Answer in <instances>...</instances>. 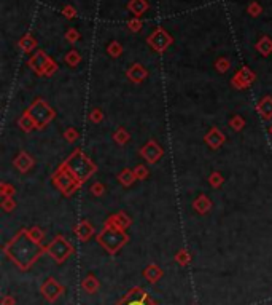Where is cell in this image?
<instances>
[{"label": "cell", "instance_id": "obj_2", "mask_svg": "<svg viewBox=\"0 0 272 305\" xmlns=\"http://www.w3.org/2000/svg\"><path fill=\"white\" fill-rule=\"evenodd\" d=\"M64 165H65V168H67L81 184H84L97 173L96 163L92 162L89 157L80 149V147H77V149H75L67 159H65Z\"/></svg>", "mask_w": 272, "mask_h": 305}, {"label": "cell", "instance_id": "obj_4", "mask_svg": "<svg viewBox=\"0 0 272 305\" xmlns=\"http://www.w3.org/2000/svg\"><path fill=\"white\" fill-rule=\"evenodd\" d=\"M51 182L54 184V187L58 189L65 198L72 197L75 192L80 190L83 184L73 176V174L65 168V165L61 163L58 166V170H56L53 174H51Z\"/></svg>", "mask_w": 272, "mask_h": 305}, {"label": "cell", "instance_id": "obj_36", "mask_svg": "<svg viewBox=\"0 0 272 305\" xmlns=\"http://www.w3.org/2000/svg\"><path fill=\"white\" fill-rule=\"evenodd\" d=\"M64 139L67 141L69 144L77 142V141L80 139V133H78V129H77V128H73V126H69V128L64 131Z\"/></svg>", "mask_w": 272, "mask_h": 305}, {"label": "cell", "instance_id": "obj_22", "mask_svg": "<svg viewBox=\"0 0 272 305\" xmlns=\"http://www.w3.org/2000/svg\"><path fill=\"white\" fill-rule=\"evenodd\" d=\"M255 48H256V51L261 54V56L267 58L269 54H272V39H270V37H267V35H262L261 39L256 42Z\"/></svg>", "mask_w": 272, "mask_h": 305}, {"label": "cell", "instance_id": "obj_27", "mask_svg": "<svg viewBox=\"0 0 272 305\" xmlns=\"http://www.w3.org/2000/svg\"><path fill=\"white\" fill-rule=\"evenodd\" d=\"M111 137H113V141H115L118 145H126V144L130 141L129 131H127L126 128H123V126H118V128L115 129V133L111 134Z\"/></svg>", "mask_w": 272, "mask_h": 305}, {"label": "cell", "instance_id": "obj_38", "mask_svg": "<svg viewBox=\"0 0 272 305\" xmlns=\"http://www.w3.org/2000/svg\"><path fill=\"white\" fill-rule=\"evenodd\" d=\"M65 40H67L70 45H75V43H77L78 40H80V32L77 31V29H75V27H69V29L67 31H65Z\"/></svg>", "mask_w": 272, "mask_h": 305}, {"label": "cell", "instance_id": "obj_19", "mask_svg": "<svg viewBox=\"0 0 272 305\" xmlns=\"http://www.w3.org/2000/svg\"><path fill=\"white\" fill-rule=\"evenodd\" d=\"M212 206H213V203L207 195H205V193H201V195L193 201L194 211L198 212V214H202V216L207 214V212L212 209Z\"/></svg>", "mask_w": 272, "mask_h": 305}, {"label": "cell", "instance_id": "obj_7", "mask_svg": "<svg viewBox=\"0 0 272 305\" xmlns=\"http://www.w3.org/2000/svg\"><path fill=\"white\" fill-rule=\"evenodd\" d=\"M147 43L150 48H153L156 53H164L174 43V37L169 34L163 26H158L156 29L148 35Z\"/></svg>", "mask_w": 272, "mask_h": 305}, {"label": "cell", "instance_id": "obj_15", "mask_svg": "<svg viewBox=\"0 0 272 305\" xmlns=\"http://www.w3.org/2000/svg\"><path fill=\"white\" fill-rule=\"evenodd\" d=\"M13 165L18 168V171L23 173V174H26V173H29V171L34 168V166H35V159H34V157H32L29 152L21 150L20 154L15 157Z\"/></svg>", "mask_w": 272, "mask_h": 305}, {"label": "cell", "instance_id": "obj_25", "mask_svg": "<svg viewBox=\"0 0 272 305\" xmlns=\"http://www.w3.org/2000/svg\"><path fill=\"white\" fill-rule=\"evenodd\" d=\"M118 181H119V184L123 187H130L132 184L137 181V178H135V174H134V170H130V168H124L123 171H119V174H118Z\"/></svg>", "mask_w": 272, "mask_h": 305}, {"label": "cell", "instance_id": "obj_32", "mask_svg": "<svg viewBox=\"0 0 272 305\" xmlns=\"http://www.w3.org/2000/svg\"><path fill=\"white\" fill-rule=\"evenodd\" d=\"M27 232H29V235H31V238L34 240L35 243H40V245H43V242H45V237H46V234H45V230H42L40 227H31V228H27Z\"/></svg>", "mask_w": 272, "mask_h": 305}, {"label": "cell", "instance_id": "obj_12", "mask_svg": "<svg viewBox=\"0 0 272 305\" xmlns=\"http://www.w3.org/2000/svg\"><path fill=\"white\" fill-rule=\"evenodd\" d=\"M50 58L51 56H48V54H46L43 50H39V51H35L32 56L29 58V61H27V66H29L39 77H43L45 67H46V64H48Z\"/></svg>", "mask_w": 272, "mask_h": 305}, {"label": "cell", "instance_id": "obj_47", "mask_svg": "<svg viewBox=\"0 0 272 305\" xmlns=\"http://www.w3.org/2000/svg\"><path fill=\"white\" fill-rule=\"evenodd\" d=\"M269 133H270V134H272V125H270V126H269Z\"/></svg>", "mask_w": 272, "mask_h": 305}, {"label": "cell", "instance_id": "obj_1", "mask_svg": "<svg viewBox=\"0 0 272 305\" xmlns=\"http://www.w3.org/2000/svg\"><path fill=\"white\" fill-rule=\"evenodd\" d=\"M2 251L18 269L27 270L37 262V259L46 253V246L35 243L27 228H21L10 242L4 245Z\"/></svg>", "mask_w": 272, "mask_h": 305}, {"label": "cell", "instance_id": "obj_44", "mask_svg": "<svg viewBox=\"0 0 272 305\" xmlns=\"http://www.w3.org/2000/svg\"><path fill=\"white\" fill-rule=\"evenodd\" d=\"M0 206H2V209L5 212H12L16 208V201H15V198H2V205Z\"/></svg>", "mask_w": 272, "mask_h": 305}, {"label": "cell", "instance_id": "obj_5", "mask_svg": "<svg viewBox=\"0 0 272 305\" xmlns=\"http://www.w3.org/2000/svg\"><path fill=\"white\" fill-rule=\"evenodd\" d=\"M26 112L32 117L37 129H45L56 118V110L46 103L43 98L35 99L34 103L26 109Z\"/></svg>", "mask_w": 272, "mask_h": 305}, {"label": "cell", "instance_id": "obj_23", "mask_svg": "<svg viewBox=\"0 0 272 305\" xmlns=\"http://www.w3.org/2000/svg\"><path fill=\"white\" fill-rule=\"evenodd\" d=\"M144 276L147 278V281L156 283L163 276V270H161V267H159L158 264H150L147 269L144 270Z\"/></svg>", "mask_w": 272, "mask_h": 305}, {"label": "cell", "instance_id": "obj_26", "mask_svg": "<svg viewBox=\"0 0 272 305\" xmlns=\"http://www.w3.org/2000/svg\"><path fill=\"white\" fill-rule=\"evenodd\" d=\"M18 126H20L24 133H31V131H34V129H37L35 122L27 112H24L20 118H18Z\"/></svg>", "mask_w": 272, "mask_h": 305}, {"label": "cell", "instance_id": "obj_33", "mask_svg": "<svg viewBox=\"0 0 272 305\" xmlns=\"http://www.w3.org/2000/svg\"><path fill=\"white\" fill-rule=\"evenodd\" d=\"M107 53L110 54L111 58H119L121 54H123V45H121L118 40H113V42H110L108 43V47H107Z\"/></svg>", "mask_w": 272, "mask_h": 305}, {"label": "cell", "instance_id": "obj_35", "mask_svg": "<svg viewBox=\"0 0 272 305\" xmlns=\"http://www.w3.org/2000/svg\"><path fill=\"white\" fill-rule=\"evenodd\" d=\"M209 184H210V187H213V189H220L224 184V176L220 171H213L209 176Z\"/></svg>", "mask_w": 272, "mask_h": 305}, {"label": "cell", "instance_id": "obj_20", "mask_svg": "<svg viewBox=\"0 0 272 305\" xmlns=\"http://www.w3.org/2000/svg\"><path fill=\"white\" fill-rule=\"evenodd\" d=\"M148 8H150V4L147 0H129V4H127V10L135 18H140L144 13H147Z\"/></svg>", "mask_w": 272, "mask_h": 305}, {"label": "cell", "instance_id": "obj_24", "mask_svg": "<svg viewBox=\"0 0 272 305\" xmlns=\"http://www.w3.org/2000/svg\"><path fill=\"white\" fill-rule=\"evenodd\" d=\"M81 288H83L84 292H88V294H94V292L99 291L100 283H99V280L96 278L94 275H88L86 278H84V280L81 281Z\"/></svg>", "mask_w": 272, "mask_h": 305}, {"label": "cell", "instance_id": "obj_34", "mask_svg": "<svg viewBox=\"0 0 272 305\" xmlns=\"http://www.w3.org/2000/svg\"><path fill=\"white\" fill-rule=\"evenodd\" d=\"M15 193H16V189L13 184H8V182L0 184V195H2V198H15Z\"/></svg>", "mask_w": 272, "mask_h": 305}, {"label": "cell", "instance_id": "obj_41", "mask_svg": "<svg viewBox=\"0 0 272 305\" xmlns=\"http://www.w3.org/2000/svg\"><path fill=\"white\" fill-rule=\"evenodd\" d=\"M134 174H135L137 181H145L148 178L150 171H148V168H147L145 165H137L135 168H134Z\"/></svg>", "mask_w": 272, "mask_h": 305}, {"label": "cell", "instance_id": "obj_10", "mask_svg": "<svg viewBox=\"0 0 272 305\" xmlns=\"http://www.w3.org/2000/svg\"><path fill=\"white\" fill-rule=\"evenodd\" d=\"M139 154L144 157L145 162H147L148 165H155V163H158L159 160L163 159L164 150H163V147L159 145L156 141L150 139V141L142 147V149L139 150Z\"/></svg>", "mask_w": 272, "mask_h": 305}, {"label": "cell", "instance_id": "obj_28", "mask_svg": "<svg viewBox=\"0 0 272 305\" xmlns=\"http://www.w3.org/2000/svg\"><path fill=\"white\" fill-rule=\"evenodd\" d=\"M64 61H65V64H69L70 67H77L78 64L81 62V54H80L77 50L72 48V50L64 56Z\"/></svg>", "mask_w": 272, "mask_h": 305}, {"label": "cell", "instance_id": "obj_39", "mask_svg": "<svg viewBox=\"0 0 272 305\" xmlns=\"http://www.w3.org/2000/svg\"><path fill=\"white\" fill-rule=\"evenodd\" d=\"M59 70V64L56 62L53 58H50V61H48V64H46V67H45V73H43V77H53L56 72Z\"/></svg>", "mask_w": 272, "mask_h": 305}, {"label": "cell", "instance_id": "obj_42", "mask_svg": "<svg viewBox=\"0 0 272 305\" xmlns=\"http://www.w3.org/2000/svg\"><path fill=\"white\" fill-rule=\"evenodd\" d=\"M247 13H248L250 16H253V18H258V16L262 13V7H261V4H259V2H251V4H248V7H247Z\"/></svg>", "mask_w": 272, "mask_h": 305}, {"label": "cell", "instance_id": "obj_46", "mask_svg": "<svg viewBox=\"0 0 272 305\" xmlns=\"http://www.w3.org/2000/svg\"><path fill=\"white\" fill-rule=\"evenodd\" d=\"M2 305H16V299L13 297V295H4Z\"/></svg>", "mask_w": 272, "mask_h": 305}, {"label": "cell", "instance_id": "obj_14", "mask_svg": "<svg viewBox=\"0 0 272 305\" xmlns=\"http://www.w3.org/2000/svg\"><path fill=\"white\" fill-rule=\"evenodd\" d=\"M204 141L207 142V145L210 147V149L217 150L224 144V141H226V136H224V133L221 131L220 128L212 126L207 131V134L204 136Z\"/></svg>", "mask_w": 272, "mask_h": 305}, {"label": "cell", "instance_id": "obj_21", "mask_svg": "<svg viewBox=\"0 0 272 305\" xmlns=\"http://www.w3.org/2000/svg\"><path fill=\"white\" fill-rule=\"evenodd\" d=\"M18 47H20L21 51L24 53H31L37 48V39L32 35V34H24L20 40H18Z\"/></svg>", "mask_w": 272, "mask_h": 305}, {"label": "cell", "instance_id": "obj_11", "mask_svg": "<svg viewBox=\"0 0 272 305\" xmlns=\"http://www.w3.org/2000/svg\"><path fill=\"white\" fill-rule=\"evenodd\" d=\"M64 291H65L64 286L54 278H48L40 288V292L43 294V297L48 302H56L64 294Z\"/></svg>", "mask_w": 272, "mask_h": 305}, {"label": "cell", "instance_id": "obj_8", "mask_svg": "<svg viewBox=\"0 0 272 305\" xmlns=\"http://www.w3.org/2000/svg\"><path fill=\"white\" fill-rule=\"evenodd\" d=\"M256 80V73L253 72L248 66H243L242 69H239L236 73H234V77L231 79V87L234 90H247L250 88L253 83Z\"/></svg>", "mask_w": 272, "mask_h": 305}, {"label": "cell", "instance_id": "obj_9", "mask_svg": "<svg viewBox=\"0 0 272 305\" xmlns=\"http://www.w3.org/2000/svg\"><path fill=\"white\" fill-rule=\"evenodd\" d=\"M116 305H158L142 288H132Z\"/></svg>", "mask_w": 272, "mask_h": 305}, {"label": "cell", "instance_id": "obj_16", "mask_svg": "<svg viewBox=\"0 0 272 305\" xmlns=\"http://www.w3.org/2000/svg\"><path fill=\"white\" fill-rule=\"evenodd\" d=\"M73 234L80 242L86 243V242H89V238L94 235V225H92L88 219H81L80 222L73 227Z\"/></svg>", "mask_w": 272, "mask_h": 305}, {"label": "cell", "instance_id": "obj_45", "mask_svg": "<svg viewBox=\"0 0 272 305\" xmlns=\"http://www.w3.org/2000/svg\"><path fill=\"white\" fill-rule=\"evenodd\" d=\"M62 15H64L65 20H73V18L77 16V10H75L73 5H65L62 8Z\"/></svg>", "mask_w": 272, "mask_h": 305}, {"label": "cell", "instance_id": "obj_29", "mask_svg": "<svg viewBox=\"0 0 272 305\" xmlns=\"http://www.w3.org/2000/svg\"><path fill=\"white\" fill-rule=\"evenodd\" d=\"M175 262H177L178 265H182V267L190 265V264H191V254L188 253V249L182 248L180 251L175 254Z\"/></svg>", "mask_w": 272, "mask_h": 305}, {"label": "cell", "instance_id": "obj_18", "mask_svg": "<svg viewBox=\"0 0 272 305\" xmlns=\"http://www.w3.org/2000/svg\"><path fill=\"white\" fill-rule=\"evenodd\" d=\"M256 112L261 115L262 120H272V96H264L259 99L256 104Z\"/></svg>", "mask_w": 272, "mask_h": 305}, {"label": "cell", "instance_id": "obj_3", "mask_svg": "<svg viewBox=\"0 0 272 305\" xmlns=\"http://www.w3.org/2000/svg\"><path fill=\"white\" fill-rule=\"evenodd\" d=\"M97 243L105 249L111 256H115L121 248L129 242V235L126 230H119L116 227H111L104 224V228L97 234Z\"/></svg>", "mask_w": 272, "mask_h": 305}, {"label": "cell", "instance_id": "obj_30", "mask_svg": "<svg viewBox=\"0 0 272 305\" xmlns=\"http://www.w3.org/2000/svg\"><path fill=\"white\" fill-rule=\"evenodd\" d=\"M228 125H229V128L234 129V131H242V129L245 128L247 122H245V118H243L242 115H232L229 118Z\"/></svg>", "mask_w": 272, "mask_h": 305}, {"label": "cell", "instance_id": "obj_40", "mask_svg": "<svg viewBox=\"0 0 272 305\" xmlns=\"http://www.w3.org/2000/svg\"><path fill=\"white\" fill-rule=\"evenodd\" d=\"M142 27H144V23H142V20L140 18H132V20H129L127 21V29L130 31V32H140L142 31Z\"/></svg>", "mask_w": 272, "mask_h": 305}, {"label": "cell", "instance_id": "obj_43", "mask_svg": "<svg viewBox=\"0 0 272 305\" xmlns=\"http://www.w3.org/2000/svg\"><path fill=\"white\" fill-rule=\"evenodd\" d=\"M91 193L94 197H102L105 193V186L102 182H99V181H96L94 184L91 186Z\"/></svg>", "mask_w": 272, "mask_h": 305}, {"label": "cell", "instance_id": "obj_37", "mask_svg": "<svg viewBox=\"0 0 272 305\" xmlns=\"http://www.w3.org/2000/svg\"><path fill=\"white\" fill-rule=\"evenodd\" d=\"M104 118H105V115H104V112H102V109H99V107H94L88 114V120L91 123H100Z\"/></svg>", "mask_w": 272, "mask_h": 305}, {"label": "cell", "instance_id": "obj_6", "mask_svg": "<svg viewBox=\"0 0 272 305\" xmlns=\"http://www.w3.org/2000/svg\"><path fill=\"white\" fill-rule=\"evenodd\" d=\"M75 248L72 246V243L69 242L64 235H56L50 245H46V254H48L51 259H54L58 264H62L64 261L73 254Z\"/></svg>", "mask_w": 272, "mask_h": 305}, {"label": "cell", "instance_id": "obj_17", "mask_svg": "<svg viewBox=\"0 0 272 305\" xmlns=\"http://www.w3.org/2000/svg\"><path fill=\"white\" fill-rule=\"evenodd\" d=\"M126 77H127L130 82H132V83H135V85H140V83L147 80L148 70H147L140 62H134L132 66H130V67L126 70Z\"/></svg>", "mask_w": 272, "mask_h": 305}, {"label": "cell", "instance_id": "obj_13", "mask_svg": "<svg viewBox=\"0 0 272 305\" xmlns=\"http://www.w3.org/2000/svg\"><path fill=\"white\" fill-rule=\"evenodd\" d=\"M107 225H111V227H116L119 230H127L130 225H132V217H130L127 212L124 211H119L116 214H111L107 217L105 220Z\"/></svg>", "mask_w": 272, "mask_h": 305}, {"label": "cell", "instance_id": "obj_31", "mask_svg": "<svg viewBox=\"0 0 272 305\" xmlns=\"http://www.w3.org/2000/svg\"><path fill=\"white\" fill-rule=\"evenodd\" d=\"M213 67H215V70L220 72V73H226L231 69V59L221 56V58H218L217 61L213 62Z\"/></svg>", "mask_w": 272, "mask_h": 305}]
</instances>
